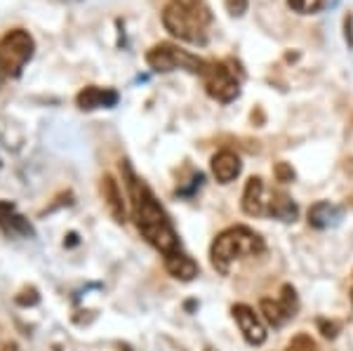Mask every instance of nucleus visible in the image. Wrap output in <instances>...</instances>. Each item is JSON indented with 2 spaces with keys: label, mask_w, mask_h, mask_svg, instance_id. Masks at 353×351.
I'll return each instance as SVG.
<instances>
[{
  "label": "nucleus",
  "mask_w": 353,
  "mask_h": 351,
  "mask_svg": "<svg viewBox=\"0 0 353 351\" xmlns=\"http://www.w3.org/2000/svg\"><path fill=\"white\" fill-rule=\"evenodd\" d=\"M3 351H17V344H5Z\"/></svg>",
  "instance_id": "25"
},
{
  "label": "nucleus",
  "mask_w": 353,
  "mask_h": 351,
  "mask_svg": "<svg viewBox=\"0 0 353 351\" xmlns=\"http://www.w3.org/2000/svg\"><path fill=\"white\" fill-rule=\"evenodd\" d=\"M231 314L238 323V330L243 332L245 342H248L250 347H261V344L266 342L269 332H266V325H264V321H261V316L254 314L252 307H248V304H236V307L231 309Z\"/></svg>",
  "instance_id": "8"
},
{
  "label": "nucleus",
  "mask_w": 353,
  "mask_h": 351,
  "mask_svg": "<svg viewBox=\"0 0 353 351\" xmlns=\"http://www.w3.org/2000/svg\"><path fill=\"white\" fill-rule=\"evenodd\" d=\"M266 250L264 239L252 231L250 226H231V229L221 231L210 248V262L212 269L219 271L221 276H229L233 264L248 257H259Z\"/></svg>",
  "instance_id": "3"
},
{
  "label": "nucleus",
  "mask_w": 353,
  "mask_h": 351,
  "mask_svg": "<svg viewBox=\"0 0 353 351\" xmlns=\"http://www.w3.org/2000/svg\"><path fill=\"white\" fill-rule=\"evenodd\" d=\"M266 201H269V191L264 186L261 177H250L243 191V212L250 217H266Z\"/></svg>",
  "instance_id": "10"
},
{
  "label": "nucleus",
  "mask_w": 353,
  "mask_h": 351,
  "mask_svg": "<svg viewBox=\"0 0 353 351\" xmlns=\"http://www.w3.org/2000/svg\"><path fill=\"white\" fill-rule=\"evenodd\" d=\"M146 64L158 73H170L176 69H184V71H191V73H196V76H201L205 64H208V59H201V57L186 52V50H181L179 45L158 43L146 52Z\"/></svg>",
  "instance_id": "4"
},
{
  "label": "nucleus",
  "mask_w": 353,
  "mask_h": 351,
  "mask_svg": "<svg viewBox=\"0 0 353 351\" xmlns=\"http://www.w3.org/2000/svg\"><path fill=\"white\" fill-rule=\"evenodd\" d=\"M5 231H8V234H17V236H36L31 222H28L26 217H21V214H14L8 222V226H5Z\"/></svg>",
  "instance_id": "16"
},
{
  "label": "nucleus",
  "mask_w": 353,
  "mask_h": 351,
  "mask_svg": "<svg viewBox=\"0 0 353 351\" xmlns=\"http://www.w3.org/2000/svg\"><path fill=\"white\" fill-rule=\"evenodd\" d=\"M241 168H243L241 158L229 149H224V151H219V154L212 156V174L219 184L233 182V179L241 174Z\"/></svg>",
  "instance_id": "12"
},
{
  "label": "nucleus",
  "mask_w": 353,
  "mask_h": 351,
  "mask_svg": "<svg viewBox=\"0 0 353 351\" xmlns=\"http://www.w3.org/2000/svg\"><path fill=\"white\" fill-rule=\"evenodd\" d=\"M208 351H214V349H208Z\"/></svg>",
  "instance_id": "28"
},
{
  "label": "nucleus",
  "mask_w": 353,
  "mask_h": 351,
  "mask_svg": "<svg viewBox=\"0 0 353 351\" xmlns=\"http://www.w3.org/2000/svg\"><path fill=\"white\" fill-rule=\"evenodd\" d=\"M351 304H353V285H351Z\"/></svg>",
  "instance_id": "27"
},
{
  "label": "nucleus",
  "mask_w": 353,
  "mask_h": 351,
  "mask_svg": "<svg viewBox=\"0 0 353 351\" xmlns=\"http://www.w3.org/2000/svg\"><path fill=\"white\" fill-rule=\"evenodd\" d=\"M226 10H229V14L233 17H241L245 14V10H248V0H224Z\"/></svg>",
  "instance_id": "22"
},
{
  "label": "nucleus",
  "mask_w": 353,
  "mask_h": 351,
  "mask_svg": "<svg viewBox=\"0 0 353 351\" xmlns=\"http://www.w3.org/2000/svg\"><path fill=\"white\" fill-rule=\"evenodd\" d=\"M264 319L269 321L273 328H283L285 323L297 316L299 311V299H297V290L292 285H283L281 295L278 297H264L259 304Z\"/></svg>",
  "instance_id": "7"
},
{
  "label": "nucleus",
  "mask_w": 353,
  "mask_h": 351,
  "mask_svg": "<svg viewBox=\"0 0 353 351\" xmlns=\"http://www.w3.org/2000/svg\"><path fill=\"white\" fill-rule=\"evenodd\" d=\"M14 302L19 304V307H36V304L41 302V295H38L36 288H24V290L14 297Z\"/></svg>",
  "instance_id": "18"
},
{
  "label": "nucleus",
  "mask_w": 353,
  "mask_h": 351,
  "mask_svg": "<svg viewBox=\"0 0 353 351\" xmlns=\"http://www.w3.org/2000/svg\"><path fill=\"white\" fill-rule=\"evenodd\" d=\"M99 191H101V198H104L106 208H109L111 217L116 219L118 224L128 222V210H125L121 184H118L111 174H104V177H101V184H99Z\"/></svg>",
  "instance_id": "11"
},
{
  "label": "nucleus",
  "mask_w": 353,
  "mask_h": 351,
  "mask_svg": "<svg viewBox=\"0 0 353 351\" xmlns=\"http://www.w3.org/2000/svg\"><path fill=\"white\" fill-rule=\"evenodd\" d=\"M165 269H168V274L172 276V279L184 281V283L193 281L198 274H201V267H198V262L193 257H189V254H186L184 250L170 254V257H165Z\"/></svg>",
  "instance_id": "13"
},
{
  "label": "nucleus",
  "mask_w": 353,
  "mask_h": 351,
  "mask_svg": "<svg viewBox=\"0 0 353 351\" xmlns=\"http://www.w3.org/2000/svg\"><path fill=\"white\" fill-rule=\"evenodd\" d=\"M33 50H36V41L24 28H12L0 38V61L8 71V78H17L24 71L33 57Z\"/></svg>",
  "instance_id": "5"
},
{
  "label": "nucleus",
  "mask_w": 353,
  "mask_h": 351,
  "mask_svg": "<svg viewBox=\"0 0 353 351\" xmlns=\"http://www.w3.org/2000/svg\"><path fill=\"white\" fill-rule=\"evenodd\" d=\"M121 101V94L113 88H97V85H88L78 92L76 104L83 111H94V109H113Z\"/></svg>",
  "instance_id": "9"
},
{
  "label": "nucleus",
  "mask_w": 353,
  "mask_h": 351,
  "mask_svg": "<svg viewBox=\"0 0 353 351\" xmlns=\"http://www.w3.org/2000/svg\"><path fill=\"white\" fill-rule=\"evenodd\" d=\"M321 328H323V335H325V337H334V335H337V332H334V330H337V325H334V323H325V321H321Z\"/></svg>",
  "instance_id": "23"
},
{
  "label": "nucleus",
  "mask_w": 353,
  "mask_h": 351,
  "mask_svg": "<svg viewBox=\"0 0 353 351\" xmlns=\"http://www.w3.org/2000/svg\"><path fill=\"white\" fill-rule=\"evenodd\" d=\"M8 78V71H5V66H3V61H0V85H3V81Z\"/></svg>",
  "instance_id": "24"
},
{
  "label": "nucleus",
  "mask_w": 353,
  "mask_h": 351,
  "mask_svg": "<svg viewBox=\"0 0 353 351\" xmlns=\"http://www.w3.org/2000/svg\"><path fill=\"white\" fill-rule=\"evenodd\" d=\"M273 172H276V179H278V182H283V184H288V182H292V179H294V170L290 168L288 163H278Z\"/></svg>",
  "instance_id": "21"
},
{
  "label": "nucleus",
  "mask_w": 353,
  "mask_h": 351,
  "mask_svg": "<svg viewBox=\"0 0 353 351\" xmlns=\"http://www.w3.org/2000/svg\"><path fill=\"white\" fill-rule=\"evenodd\" d=\"M17 214L14 210V203H10V201H0V229H5L8 226V222L12 219Z\"/></svg>",
  "instance_id": "20"
},
{
  "label": "nucleus",
  "mask_w": 353,
  "mask_h": 351,
  "mask_svg": "<svg viewBox=\"0 0 353 351\" xmlns=\"http://www.w3.org/2000/svg\"><path fill=\"white\" fill-rule=\"evenodd\" d=\"M290 8L297 10L301 14H311V12H318L323 8V0H288Z\"/></svg>",
  "instance_id": "17"
},
{
  "label": "nucleus",
  "mask_w": 353,
  "mask_h": 351,
  "mask_svg": "<svg viewBox=\"0 0 353 351\" xmlns=\"http://www.w3.org/2000/svg\"><path fill=\"white\" fill-rule=\"evenodd\" d=\"M163 26L179 41L205 45L212 26V10L205 0H168L163 8Z\"/></svg>",
  "instance_id": "2"
},
{
  "label": "nucleus",
  "mask_w": 353,
  "mask_h": 351,
  "mask_svg": "<svg viewBox=\"0 0 353 351\" xmlns=\"http://www.w3.org/2000/svg\"><path fill=\"white\" fill-rule=\"evenodd\" d=\"M297 214H299L297 205L290 201L288 194L276 191V189L269 191V201H266V217H276V219H281V222H294Z\"/></svg>",
  "instance_id": "14"
},
{
  "label": "nucleus",
  "mask_w": 353,
  "mask_h": 351,
  "mask_svg": "<svg viewBox=\"0 0 353 351\" xmlns=\"http://www.w3.org/2000/svg\"><path fill=\"white\" fill-rule=\"evenodd\" d=\"M118 351H132V349H130L128 344H125V347H121V349H118Z\"/></svg>",
  "instance_id": "26"
},
{
  "label": "nucleus",
  "mask_w": 353,
  "mask_h": 351,
  "mask_svg": "<svg viewBox=\"0 0 353 351\" xmlns=\"http://www.w3.org/2000/svg\"><path fill=\"white\" fill-rule=\"evenodd\" d=\"M288 351H316V342L309 335H297L290 342Z\"/></svg>",
  "instance_id": "19"
},
{
  "label": "nucleus",
  "mask_w": 353,
  "mask_h": 351,
  "mask_svg": "<svg viewBox=\"0 0 353 351\" xmlns=\"http://www.w3.org/2000/svg\"><path fill=\"white\" fill-rule=\"evenodd\" d=\"M341 208L332 205L330 201H318L316 205H311L309 210V224L316 229H330V226L341 222Z\"/></svg>",
  "instance_id": "15"
},
{
  "label": "nucleus",
  "mask_w": 353,
  "mask_h": 351,
  "mask_svg": "<svg viewBox=\"0 0 353 351\" xmlns=\"http://www.w3.org/2000/svg\"><path fill=\"white\" fill-rule=\"evenodd\" d=\"M121 170H123L125 186H128V194H130V203H132V219H134L137 229H139V234L144 236L146 243H151L163 257L181 252L179 234H176L168 210H165L161 205V201L156 198V194L149 189V184L137 177L128 161L123 163Z\"/></svg>",
  "instance_id": "1"
},
{
  "label": "nucleus",
  "mask_w": 353,
  "mask_h": 351,
  "mask_svg": "<svg viewBox=\"0 0 353 351\" xmlns=\"http://www.w3.org/2000/svg\"><path fill=\"white\" fill-rule=\"evenodd\" d=\"M201 78L210 97L221 101V104H229V101H233L241 94V83L236 81V76L231 73L229 66L221 64V61L208 59Z\"/></svg>",
  "instance_id": "6"
}]
</instances>
